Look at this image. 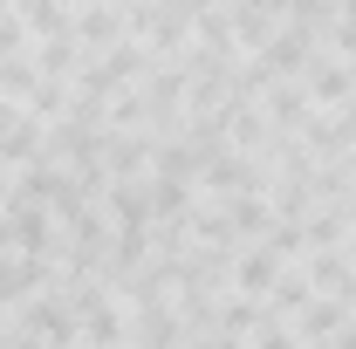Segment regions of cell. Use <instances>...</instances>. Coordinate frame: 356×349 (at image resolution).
<instances>
[{
    "label": "cell",
    "mask_w": 356,
    "mask_h": 349,
    "mask_svg": "<svg viewBox=\"0 0 356 349\" xmlns=\"http://www.w3.org/2000/svg\"><path fill=\"white\" fill-rule=\"evenodd\" d=\"M274 281V261H247V288H267Z\"/></svg>",
    "instance_id": "obj_1"
}]
</instances>
